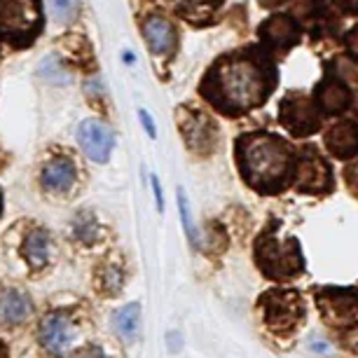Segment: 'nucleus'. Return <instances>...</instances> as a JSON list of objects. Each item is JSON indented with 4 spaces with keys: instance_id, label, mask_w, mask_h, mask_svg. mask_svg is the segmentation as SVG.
<instances>
[{
    "instance_id": "nucleus-11",
    "label": "nucleus",
    "mask_w": 358,
    "mask_h": 358,
    "mask_svg": "<svg viewBox=\"0 0 358 358\" xmlns=\"http://www.w3.org/2000/svg\"><path fill=\"white\" fill-rule=\"evenodd\" d=\"M78 143L85 150V155L99 164L110 159V152L115 148V136L101 120H85L78 127Z\"/></svg>"
},
{
    "instance_id": "nucleus-28",
    "label": "nucleus",
    "mask_w": 358,
    "mask_h": 358,
    "mask_svg": "<svg viewBox=\"0 0 358 358\" xmlns=\"http://www.w3.org/2000/svg\"><path fill=\"white\" fill-rule=\"evenodd\" d=\"M0 358H10V351H8V344L0 340Z\"/></svg>"
},
{
    "instance_id": "nucleus-15",
    "label": "nucleus",
    "mask_w": 358,
    "mask_h": 358,
    "mask_svg": "<svg viewBox=\"0 0 358 358\" xmlns=\"http://www.w3.org/2000/svg\"><path fill=\"white\" fill-rule=\"evenodd\" d=\"M33 314V302L29 295L19 290H5L0 293V323L3 326H19Z\"/></svg>"
},
{
    "instance_id": "nucleus-6",
    "label": "nucleus",
    "mask_w": 358,
    "mask_h": 358,
    "mask_svg": "<svg viewBox=\"0 0 358 358\" xmlns=\"http://www.w3.org/2000/svg\"><path fill=\"white\" fill-rule=\"evenodd\" d=\"M323 321L335 328L358 326V290L356 288H323L316 295Z\"/></svg>"
},
{
    "instance_id": "nucleus-23",
    "label": "nucleus",
    "mask_w": 358,
    "mask_h": 358,
    "mask_svg": "<svg viewBox=\"0 0 358 358\" xmlns=\"http://www.w3.org/2000/svg\"><path fill=\"white\" fill-rule=\"evenodd\" d=\"M178 206H180V218H183V227H185V232L187 236L194 241V229H192V218H190V208H187V197H185V192L180 190L178 192Z\"/></svg>"
},
{
    "instance_id": "nucleus-4",
    "label": "nucleus",
    "mask_w": 358,
    "mask_h": 358,
    "mask_svg": "<svg viewBox=\"0 0 358 358\" xmlns=\"http://www.w3.org/2000/svg\"><path fill=\"white\" fill-rule=\"evenodd\" d=\"M43 29L40 0H0V36L15 47L31 45Z\"/></svg>"
},
{
    "instance_id": "nucleus-20",
    "label": "nucleus",
    "mask_w": 358,
    "mask_h": 358,
    "mask_svg": "<svg viewBox=\"0 0 358 358\" xmlns=\"http://www.w3.org/2000/svg\"><path fill=\"white\" fill-rule=\"evenodd\" d=\"M218 5H220V0H178L176 8H178V12L185 19H192L194 22V17L208 15V12H213Z\"/></svg>"
},
{
    "instance_id": "nucleus-24",
    "label": "nucleus",
    "mask_w": 358,
    "mask_h": 358,
    "mask_svg": "<svg viewBox=\"0 0 358 358\" xmlns=\"http://www.w3.org/2000/svg\"><path fill=\"white\" fill-rule=\"evenodd\" d=\"M337 5L347 15H358V0H337Z\"/></svg>"
},
{
    "instance_id": "nucleus-12",
    "label": "nucleus",
    "mask_w": 358,
    "mask_h": 358,
    "mask_svg": "<svg viewBox=\"0 0 358 358\" xmlns=\"http://www.w3.org/2000/svg\"><path fill=\"white\" fill-rule=\"evenodd\" d=\"M260 38L265 40V47L272 52H288L290 47L300 40V26L295 24L293 17L288 15H274L260 26Z\"/></svg>"
},
{
    "instance_id": "nucleus-8",
    "label": "nucleus",
    "mask_w": 358,
    "mask_h": 358,
    "mask_svg": "<svg viewBox=\"0 0 358 358\" xmlns=\"http://www.w3.org/2000/svg\"><path fill=\"white\" fill-rule=\"evenodd\" d=\"M178 127H180V134H183L187 148H190L192 152L208 155L211 150H215L218 129H215V122L206 113L183 106L178 110Z\"/></svg>"
},
{
    "instance_id": "nucleus-29",
    "label": "nucleus",
    "mask_w": 358,
    "mask_h": 358,
    "mask_svg": "<svg viewBox=\"0 0 358 358\" xmlns=\"http://www.w3.org/2000/svg\"><path fill=\"white\" fill-rule=\"evenodd\" d=\"M265 8H274V5H279V3H283V0H260Z\"/></svg>"
},
{
    "instance_id": "nucleus-27",
    "label": "nucleus",
    "mask_w": 358,
    "mask_h": 358,
    "mask_svg": "<svg viewBox=\"0 0 358 358\" xmlns=\"http://www.w3.org/2000/svg\"><path fill=\"white\" fill-rule=\"evenodd\" d=\"M349 47H351L354 52H358V26L349 33Z\"/></svg>"
},
{
    "instance_id": "nucleus-22",
    "label": "nucleus",
    "mask_w": 358,
    "mask_h": 358,
    "mask_svg": "<svg viewBox=\"0 0 358 358\" xmlns=\"http://www.w3.org/2000/svg\"><path fill=\"white\" fill-rule=\"evenodd\" d=\"M101 288L106 290V293H115V290L122 288V269L117 265H106L101 269Z\"/></svg>"
},
{
    "instance_id": "nucleus-21",
    "label": "nucleus",
    "mask_w": 358,
    "mask_h": 358,
    "mask_svg": "<svg viewBox=\"0 0 358 358\" xmlns=\"http://www.w3.org/2000/svg\"><path fill=\"white\" fill-rule=\"evenodd\" d=\"M47 3H50L54 19H59V22H71L76 17V12L80 10L78 0H47Z\"/></svg>"
},
{
    "instance_id": "nucleus-9",
    "label": "nucleus",
    "mask_w": 358,
    "mask_h": 358,
    "mask_svg": "<svg viewBox=\"0 0 358 358\" xmlns=\"http://www.w3.org/2000/svg\"><path fill=\"white\" fill-rule=\"evenodd\" d=\"M78 337H80L78 323L66 312H52L40 323V344L52 356H69L73 347H76Z\"/></svg>"
},
{
    "instance_id": "nucleus-19",
    "label": "nucleus",
    "mask_w": 358,
    "mask_h": 358,
    "mask_svg": "<svg viewBox=\"0 0 358 358\" xmlns=\"http://www.w3.org/2000/svg\"><path fill=\"white\" fill-rule=\"evenodd\" d=\"M138 319H141V307L136 302L124 305L117 314H115V326H117L120 335L127 337V340H134L138 333Z\"/></svg>"
},
{
    "instance_id": "nucleus-13",
    "label": "nucleus",
    "mask_w": 358,
    "mask_h": 358,
    "mask_svg": "<svg viewBox=\"0 0 358 358\" xmlns=\"http://www.w3.org/2000/svg\"><path fill=\"white\" fill-rule=\"evenodd\" d=\"M143 36L155 57H166L176 50V31L169 19L152 15L143 22Z\"/></svg>"
},
{
    "instance_id": "nucleus-14",
    "label": "nucleus",
    "mask_w": 358,
    "mask_h": 358,
    "mask_svg": "<svg viewBox=\"0 0 358 358\" xmlns=\"http://www.w3.org/2000/svg\"><path fill=\"white\" fill-rule=\"evenodd\" d=\"M326 148L337 159H351L358 155V127L354 122H337L326 131Z\"/></svg>"
},
{
    "instance_id": "nucleus-18",
    "label": "nucleus",
    "mask_w": 358,
    "mask_h": 358,
    "mask_svg": "<svg viewBox=\"0 0 358 358\" xmlns=\"http://www.w3.org/2000/svg\"><path fill=\"white\" fill-rule=\"evenodd\" d=\"M24 258L31 265V269H43L50 260V234L45 229H36L29 234L24 244Z\"/></svg>"
},
{
    "instance_id": "nucleus-1",
    "label": "nucleus",
    "mask_w": 358,
    "mask_h": 358,
    "mask_svg": "<svg viewBox=\"0 0 358 358\" xmlns=\"http://www.w3.org/2000/svg\"><path fill=\"white\" fill-rule=\"evenodd\" d=\"M276 87V69L265 50H241L215 62L199 92L215 110L236 117L262 106Z\"/></svg>"
},
{
    "instance_id": "nucleus-25",
    "label": "nucleus",
    "mask_w": 358,
    "mask_h": 358,
    "mask_svg": "<svg viewBox=\"0 0 358 358\" xmlns=\"http://www.w3.org/2000/svg\"><path fill=\"white\" fill-rule=\"evenodd\" d=\"M152 190H155V197H157V208L164 211V197H162V185H159L157 176H152Z\"/></svg>"
},
{
    "instance_id": "nucleus-2",
    "label": "nucleus",
    "mask_w": 358,
    "mask_h": 358,
    "mask_svg": "<svg viewBox=\"0 0 358 358\" xmlns=\"http://www.w3.org/2000/svg\"><path fill=\"white\" fill-rule=\"evenodd\" d=\"M236 166L241 178L260 194H279L295 183L297 173L288 141L269 131H251L236 138Z\"/></svg>"
},
{
    "instance_id": "nucleus-30",
    "label": "nucleus",
    "mask_w": 358,
    "mask_h": 358,
    "mask_svg": "<svg viewBox=\"0 0 358 358\" xmlns=\"http://www.w3.org/2000/svg\"><path fill=\"white\" fill-rule=\"evenodd\" d=\"M0 213H3V192H0Z\"/></svg>"
},
{
    "instance_id": "nucleus-10",
    "label": "nucleus",
    "mask_w": 358,
    "mask_h": 358,
    "mask_svg": "<svg viewBox=\"0 0 358 358\" xmlns=\"http://www.w3.org/2000/svg\"><path fill=\"white\" fill-rule=\"evenodd\" d=\"M295 183H297V190L309 192V194H321L330 190V183H333L330 166L326 164V159H323L319 152L312 150V148L302 152V159H297Z\"/></svg>"
},
{
    "instance_id": "nucleus-5",
    "label": "nucleus",
    "mask_w": 358,
    "mask_h": 358,
    "mask_svg": "<svg viewBox=\"0 0 358 358\" xmlns=\"http://www.w3.org/2000/svg\"><path fill=\"white\" fill-rule=\"evenodd\" d=\"M258 307L265 319V326L272 330L274 335H290L295 333V328L300 326L305 319L307 309L305 302L297 290H286V288H274L262 293L258 300Z\"/></svg>"
},
{
    "instance_id": "nucleus-26",
    "label": "nucleus",
    "mask_w": 358,
    "mask_h": 358,
    "mask_svg": "<svg viewBox=\"0 0 358 358\" xmlns=\"http://www.w3.org/2000/svg\"><path fill=\"white\" fill-rule=\"evenodd\" d=\"M138 115H141V120H143V127H145V131H148V136H150V138H155V136H157V134H155V124H152V120H150V115H148L145 110H141Z\"/></svg>"
},
{
    "instance_id": "nucleus-3",
    "label": "nucleus",
    "mask_w": 358,
    "mask_h": 358,
    "mask_svg": "<svg viewBox=\"0 0 358 358\" xmlns=\"http://www.w3.org/2000/svg\"><path fill=\"white\" fill-rule=\"evenodd\" d=\"M279 222H272V227L265 229L258 241H255V265L267 279H295L297 274L305 272V260H302L300 244L293 236L288 239H279L276 236Z\"/></svg>"
},
{
    "instance_id": "nucleus-16",
    "label": "nucleus",
    "mask_w": 358,
    "mask_h": 358,
    "mask_svg": "<svg viewBox=\"0 0 358 358\" xmlns=\"http://www.w3.org/2000/svg\"><path fill=\"white\" fill-rule=\"evenodd\" d=\"M316 103L326 115L344 113L351 103V94L347 85L340 83L337 78H328L319 90H316Z\"/></svg>"
},
{
    "instance_id": "nucleus-7",
    "label": "nucleus",
    "mask_w": 358,
    "mask_h": 358,
    "mask_svg": "<svg viewBox=\"0 0 358 358\" xmlns=\"http://www.w3.org/2000/svg\"><path fill=\"white\" fill-rule=\"evenodd\" d=\"M279 120L293 136H312L321 127V113L312 99H307L302 92L288 94L281 101Z\"/></svg>"
},
{
    "instance_id": "nucleus-17",
    "label": "nucleus",
    "mask_w": 358,
    "mask_h": 358,
    "mask_svg": "<svg viewBox=\"0 0 358 358\" xmlns=\"http://www.w3.org/2000/svg\"><path fill=\"white\" fill-rule=\"evenodd\" d=\"M40 180L50 192H69L76 183V164L71 159H52L40 173Z\"/></svg>"
}]
</instances>
